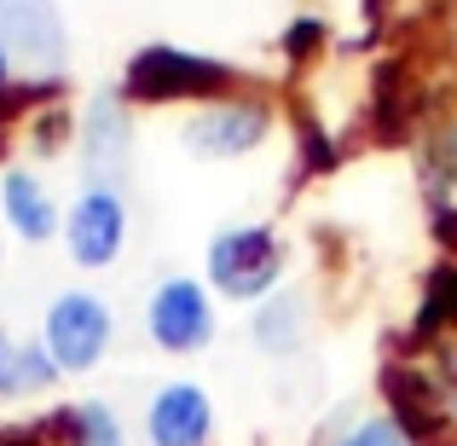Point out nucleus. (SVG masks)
<instances>
[{"label":"nucleus","mask_w":457,"mask_h":446,"mask_svg":"<svg viewBox=\"0 0 457 446\" xmlns=\"http://www.w3.org/2000/svg\"><path fill=\"white\" fill-rule=\"evenodd\" d=\"M237 81L232 64L220 58H203L186 53V46H145L134 53L128 64V99H145V105H168V99H214Z\"/></svg>","instance_id":"1"},{"label":"nucleus","mask_w":457,"mask_h":446,"mask_svg":"<svg viewBox=\"0 0 457 446\" xmlns=\"http://www.w3.org/2000/svg\"><path fill=\"white\" fill-rule=\"evenodd\" d=\"M284 273V238L272 226H226L209 244V279L232 301H261L272 296Z\"/></svg>","instance_id":"2"},{"label":"nucleus","mask_w":457,"mask_h":446,"mask_svg":"<svg viewBox=\"0 0 457 446\" xmlns=\"http://www.w3.org/2000/svg\"><path fill=\"white\" fill-rule=\"evenodd\" d=\"M111 307H104L93 290H64L46 307V354L58 359V371H93L104 359V348H111Z\"/></svg>","instance_id":"3"},{"label":"nucleus","mask_w":457,"mask_h":446,"mask_svg":"<svg viewBox=\"0 0 457 446\" xmlns=\"http://www.w3.org/2000/svg\"><path fill=\"white\" fill-rule=\"evenodd\" d=\"M145 331L162 354H197L214 342V307L197 279H162L145 307Z\"/></svg>","instance_id":"4"},{"label":"nucleus","mask_w":457,"mask_h":446,"mask_svg":"<svg viewBox=\"0 0 457 446\" xmlns=\"http://www.w3.org/2000/svg\"><path fill=\"white\" fill-rule=\"evenodd\" d=\"M272 134V111L261 99H220V105H209V111H197L186 122V151H197V156H209V163H220V156H244V151H255L261 139Z\"/></svg>","instance_id":"5"},{"label":"nucleus","mask_w":457,"mask_h":446,"mask_svg":"<svg viewBox=\"0 0 457 446\" xmlns=\"http://www.w3.org/2000/svg\"><path fill=\"white\" fill-rule=\"evenodd\" d=\"M0 46L35 70H64L70 29L58 0H0Z\"/></svg>","instance_id":"6"},{"label":"nucleus","mask_w":457,"mask_h":446,"mask_svg":"<svg viewBox=\"0 0 457 446\" xmlns=\"http://www.w3.org/2000/svg\"><path fill=\"white\" fill-rule=\"evenodd\" d=\"M64 238H70V261L76 267H111L122 256V238H128V209L116 198V186L81 191L70 221H64Z\"/></svg>","instance_id":"7"},{"label":"nucleus","mask_w":457,"mask_h":446,"mask_svg":"<svg viewBox=\"0 0 457 446\" xmlns=\"http://www.w3.org/2000/svg\"><path fill=\"white\" fill-rule=\"evenodd\" d=\"M128 146H134V128H128V105L116 93H99L87 105V128H81V163H87L93 186H111L128 174Z\"/></svg>","instance_id":"8"},{"label":"nucleus","mask_w":457,"mask_h":446,"mask_svg":"<svg viewBox=\"0 0 457 446\" xmlns=\"http://www.w3.org/2000/svg\"><path fill=\"white\" fill-rule=\"evenodd\" d=\"M151 446H209L214 435V406L197 383H168L145 412Z\"/></svg>","instance_id":"9"},{"label":"nucleus","mask_w":457,"mask_h":446,"mask_svg":"<svg viewBox=\"0 0 457 446\" xmlns=\"http://www.w3.org/2000/svg\"><path fill=\"white\" fill-rule=\"evenodd\" d=\"M0 209H6L12 232L29 238V244H46V238L58 232V209H53V198H46V186L35 174H23V168L6 174V186H0Z\"/></svg>","instance_id":"10"},{"label":"nucleus","mask_w":457,"mask_h":446,"mask_svg":"<svg viewBox=\"0 0 457 446\" xmlns=\"http://www.w3.org/2000/svg\"><path fill=\"white\" fill-rule=\"evenodd\" d=\"M302 336H307V301L295 296V290H278V296L261 301V313H255V342L267 348V354H295V348H302Z\"/></svg>","instance_id":"11"},{"label":"nucleus","mask_w":457,"mask_h":446,"mask_svg":"<svg viewBox=\"0 0 457 446\" xmlns=\"http://www.w3.org/2000/svg\"><path fill=\"white\" fill-rule=\"evenodd\" d=\"M53 377H58V359L46 354V342H23V348H12L6 394H29V389H46Z\"/></svg>","instance_id":"12"},{"label":"nucleus","mask_w":457,"mask_h":446,"mask_svg":"<svg viewBox=\"0 0 457 446\" xmlns=\"http://www.w3.org/2000/svg\"><path fill=\"white\" fill-rule=\"evenodd\" d=\"M70 441L76 446H128L122 424H116V412L104 400H87V406L70 412Z\"/></svg>","instance_id":"13"},{"label":"nucleus","mask_w":457,"mask_h":446,"mask_svg":"<svg viewBox=\"0 0 457 446\" xmlns=\"http://www.w3.org/2000/svg\"><path fill=\"white\" fill-rule=\"evenodd\" d=\"M440 324H457V267H435V273H428V296H423V319H417V331H440Z\"/></svg>","instance_id":"14"},{"label":"nucleus","mask_w":457,"mask_h":446,"mask_svg":"<svg viewBox=\"0 0 457 446\" xmlns=\"http://www.w3.org/2000/svg\"><path fill=\"white\" fill-rule=\"evenodd\" d=\"M336 446H417L411 435H405L394 417H365V424H353Z\"/></svg>","instance_id":"15"},{"label":"nucleus","mask_w":457,"mask_h":446,"mask_svg":"<svg viewBox=\"0 0 457 446\" xmlns=\"http://www.w3.org/2000/svg\"><path fill=\"white\" fill-rule=\"evenodd\" d=\"M312 41H324V23H312V18H302L290 35H284V46H290V58H302V53H312Z\"/></svg>","instance_id":"16"},{"label":"nucleus","mask_w":457,"mask_h":446,"mask_svg":"<svg viewBox=\"0 0 457 446\" xmlns=\"http://www.w3.org/2000/svg\"><path fill=\"white\" fill-rule=\"evenodd\" d=\"M6 371H12V342L0 336V389H6Z\"/></svg>","instance_id":"17"},{"label":"nucleus","mask_w":457,"mask_h":446,"mask_svg":"<svg viewBox=\"0 0 457 446\" xmlns=\"http://www.w3.org/2000/svg\"><path fill=\"white\" fill-rule=\"evenodd\" d=\"M6 81H12V53L0 46V93H6Z\"/></svg>","instance_id":"18"},{"label":"nucleus","mask_w":457,"mask_h":446,"mask_svg":"<svg viewBox=\"0 0 457 446\" xmlns=\"http://www.w3.org/2000/svg\"><path fill=\"white\" fill-rule=\"evenodd\" d=\"M0 446H6V441H0Z\"/></svg>","instance_id":"19"}]
</instances>
